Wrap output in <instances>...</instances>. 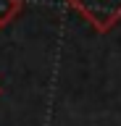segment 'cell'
<instances>
[{
  "label": "cell",
  "mask_w": 121,
  "mask_h": 126,
  "mask_svg": "<svg viewBox=\"0 0 121 126\" xmlns=\"http://www.w3.org/2000/svg\"><path fill=\"white\" fill-rule=\"evenodd\" d=\"M63 3L76 11L97 34H108L121 21V0H63Z\"/></svg>",
  "instance_id": "obj_1"
},
{
  "label": "cell",
  "mask_w": 121,
  "mask_h": 126,
  "mask_svg": "<svg viewBox=\"0 0 121 126\" xmlns=\"http://www.w3.org/2000/svg\"><path fill=\"white\" fill-rule=\"evenodd\" d=\"M21 11H24V0H0V29L13 24Z\"/></svg>",
  "instance_id": "obj_2"
},
{
  "label": "cell",
  "mask_w": 121,
  "mask_h": 126,
  "mask_svg": "<svg viewBox=\"0 0 121 126\" xmlns=\"http://www.w3.org/2000/svg\"><path fill=\"white\" fill-rule=\"evenodd\" d=\"M0 94H3V87H0Z\"/></svg>",
  "instance_id": "obj_3"
}]
</instances>
